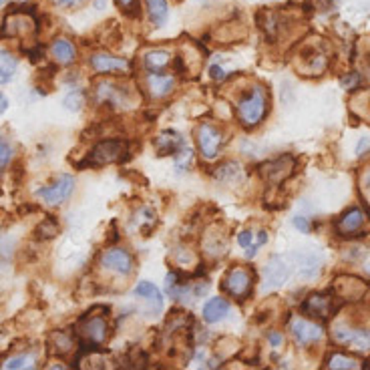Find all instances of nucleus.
<instances>
[{"instance_id": "obj_1", "label": "nucleus", "mask_w": 370, "mask_h": 370, "mask_svg": "<svg viewBox=\"0 0 370 370\" xmlns=\"http://www.w3.org/2000/svg\"><path fill=\"white\" fill-rule=\"evenodd\" d=\"M268 113V93L264 86H256L238 103V119L244 127H256Z\"/></svg>"}, {"instance_id": "obj_2", "label": "nucleus", "mask_w": 370, "mask_h": 370, "mask_svg": "<svg viewBox=\"0 0 370 370\" xmlns=\"http://www.w3.org/2000/svg\"><path fill=\"white\" fill-rule=\"evenodd\" d=\"M77 334L81 338V346L83 352L85 350H95L97 346L105 344L107 336H109V324L103 316H91L86 314L79 320L77 324Z\"/></svg>"}, {"instance_id": "obj_3", "label": "nucleus", "mask_w": 370, "mask_h": 370, "mask_svg": "<svg viewBox=\"0 0 370 370\" xmlns=\"http://www.w3.org/2000/svg\"><path fill=\"white\" fill-rule=\"evenodd\" d=\"M127 151V143L121 141V139H105V141H99L89 153L86 161L83 163L85 165H91V167H101V165H109V163H115L119 161Z\"/></svg>"}, {"instance_id": "obj_4", "label": "nucleus", "mask_w": 370, "mask_h": 370, "mask_svg": "<svg viewBox=\"0 0 370 370\" xmlns=\"http://www.w3.org/2000/svg\"><path fill=\"white\" fill-rule=\"evenodd\" d=\"M252 282H254L252 274L246 268L235 266V268H231L228 274L224 276L222 288H224V292H228L231 298L246 300L250 296V292H252Z\"/></svg>"}, {"instance_id": "obj_5", "label": "nucleus", "mask_w": 370, "mask_h": 370, "mask_svg": "<svg viewBox=\"0 0 370 370\" xmlns=\"http://www.w3.org/2000/svg\"><path fill=\"white\" fill-rule=\"evenodd\" d=\"M73 189H75V177L65 173V175H58L53 183L41 187L36 192V196L45 203H49V205H60V203H65V201L71 198Z\"/></svg>"}, {"instance_id": "obj_6", "label": "nucleus", "mask_w": 370, "mask_h": 370, "mask_svg": "<svg viewBox=\"0 0 370 370\" xmlns=\"http://www.w3.org/2000/svg\"><path fill=\"white\" fill-rule=\"evenodd\" d=\"M332 338L336 344L350 346L352 350L367 352L370 350V332L365 328H350V326H336L332 330Z\"/></svg>"}, {"instance_id": "obj_7", "label": "nucleus", "mask_w": 370, "mask_h": 370, "mask_svg": "<svg viewBox=\"0 0 370 370\" xmlns=\"http://www.w3.org/2000/svg\"><path fill=\"white\" fill-rule=\"evenodd\" d=\"M196 137H198V147H200L201 155H203L205 159L211 161V159H216V157L220 155L222 133H220L216 127H211L209 123H201L200 127H198Z\"/></svg>"}, {"instance_id": "obj_8", "label": "nucleus", "mask_w": 370, "mask_h": 370, "mask_svg": "<svg viewBox=\"0 0 370 370\" xmlns=\"http://www.w3.org/2000/svg\"><path fill=\"white\" fill-rule=\"evenodd\" d=\"M36 30V23L27 12H10L2 27H0V36H29Z\"/></svg>"}, {"instance_id": "obj_9", "label": "nucleus", "mask_w": 370, "mask_h": 370, "mask_svg": "<svg viewBox=\"0 0 370 370\" xmlns=\"http://www.w3.org/2000/svg\"><path fill=\"white\" fill-rule=\"evenodd\" d=\"M294 171V157L290 155H282L278 159H272L268 163H264L259 167V175L268 181V183H274V185H280L284 179H288Z\"/></svg>"}, {"instance_id": "obj_10", "label": "nucleus", "mask_w": 370, "mask_h": 370, "mask_svg": "<svg viewBox=\"0 0 370 370\" xmlns=\"http://www.w3.org/2000/svg\"><path fill=\"white\" fill-rule=\"evenodd\" d=\"M101 266L111 270L115 274H119V276H129L133 272V257L127 250L113 248L101 256Z\"/></svg>"}, {"instance_id": "obj_11", "label": "nucleus", "mask_w": 370, "mask_h": 370, "mask_svg": "<svg viewBox=\"0 0 370 370\" xmlns=\"http://www.w3.org/2000/svg\"><path fill=\"white\" fill-rule=\"evenodd\" d=\"M302 310L310 316L320 318V320H328L332 314L336 312V304H334L332 294H312L302 304Z\"/></svg>"}, {"instance_id": "obj_12", "label": "nucleus", "mask_w": 370, "mask_h": 370, "mask_svg": "<svg viewBox=\"0 0 370 370\" xmlns=\"http://www.w3.org/2000/svg\"><path fill=\"white\" fill-rule=\"evenodd\" d=\"M292 336L300 346H310V344L322 338V328L314 322L298 318L292 322Z\"/></svg>"}, {"instance_id": "obj_13", "label": "nucleus", "mask_w": 370, "mask_h": 370, "mask_svg": "<svg viewBox=\"0 0 370 370\" xmlns=\"http://www.w3.org/2000/svg\"><path fill=\"white\" fill-rule=\"evenodd\" d=\"M365 224H367L365 211L358 209V207H352V209H348L340 220L336 222V231H338L340 235H344V238H350V235L358 233L360 229L365 228Z\"/></svg>"}, {"instance_id": "obj_14", "label": "nucleus", "mask_w": 370, "mask_h": 370, "mask_svg": "<svg viewBox=\"0 0 370 370\" xmlns=\"http://www.w3.org/2000/svg\"><path fill=\"white\" fill-rule=\"evenodd\" d=\"M369 290V284L358 280V278H352V276H342L334 282V292L340 296L342 300H358L365 296V292Z\"/></svg>"}, {"instance_id": "obj_15", "label": "nucleus", "mask_w": 370, "mask_h": 370, "mask_svg": "<svg viewBox=\"0 0 370 370\" xmlns=\"http://www.w3.org/2000/svg\"><path fill=\"white\" fill-rule=\"evenodd\" d=\"M91 67L97 71V73H123L129 69V62L125 58L113 57L109 53H97V55H91L89 58Z\"/></svg>"}, {"instance_id": "obj_16", "label": "nucleus", "mask_w": 370, "mask_h": 370, "mask_svg": "<svg viewBox=\"0 0 370 370\" xmlns=\"http://www.w3.org/2000/svg\"><path fill=\"white\" fill-rule=\"evenodd\" d=\"M288 278H290V268L284 262V257H272L266 266V282L272 288H276V286L284 284Z\"/></svg>"}, {"instance_id": "obj_17", "label": "nucleus", "mask_w": 370, "mask_h": 370, "mask_svg": "<svg viewBox=\"0 0 370 370\" xmlns=\"http://www.w3.org/2000/svg\"><path fill=\"white\" fill-rule=\"evenodd\" d=\"M229 314V304L222 298H211L207 300V304L203 306V320L207 324H216L220 320H224Z\"/></svg>"}, {"instance_id": "obj_18", "label": "nucleus", "mask_w": 370, "mask_h": 370, "mask_svg": "<svg viewBox=\"0 0 370 370\" xmlns=\"http://www.w3.org/2000/svg\"><path fill=\"white\" fill-rule=\"evenodd\" d=\"M51 53L58 65H71L77 58V49L69 38H57L51 47Z\"/></svg>"}, {"instance_id": "obj_19", "label": "nucleus", "mask_w": 370, "mask_h": 370, "mask_svg": "<svg viewBox=\"0 0 370 370\" xmlns=\"http://www.w3.org/2000/svg\"><path fill=\"white\" fill-rule=\"evenodd\" d=\"M155 147H157L159 155H175L177 151L183 149V139L175 131H163L155 139Z\"/></svg>"}, {"instance_id": "obj_20", "label": "nucleus", "mask_w": 370, "mask_h": 370, "mask_svg": "<svg viewBox=\"0 0 370 370\" xmlns=\"http://www.w3.org/2000/svg\"><path fill=\"white\" fill-rule=\"evenodd\" d=\"M135 296L145 298V300L151 304V312H159L161 306H163L161 292L155 288V284H151V282H139V284L135 286Z\"/></svg>"}, {"instance_id": "obj_21", "label": "nucleus", "mask_w": 370, "mask_h": 370, "mask_svg": "<svg viewBox=\"0 0 370 370\" xmlns=\"http://www.w3.org/2000/svg\"><path fill=\"white\" fill-rule=\"evenodd\" d=\"M16 69H19V58L10 51L0 49V85L10 83L16 75Z\"/></svg>"}, {"instance_id": "obj_22", "label": "nucleus", "mask_w": 370, "mask_h": 370, "mask_svg": "<svg viewBox=\"0 0 370 370\" xmlns=\"http://www.w3.org/2000/svg\"><path fill=\"white\" fill-rule=\"evenodd\" d=\"M170 62L171 55L167 51H149V53L143 57V65H145V69H147L151 75L163 73Z\"/></svg>"}, {"instance_id": "obj_23", "label": "nucleus", "mask_w": 370, "mask_h": 370, "mask_svg": "<svg viewBox=\"0 0 370 370\" xmlns=\"http://www.w3.org/2000/svg\"><path fill=\"white\" fill-rule=\"evenodd\" d=\"M147 4V12H149V19L155 27H161L167 16H170V6H167V0H145Z\"/></svg>"}, {"instance_id": "obj_24", "label": "nucleus", "mask_w": 370, "mask_h": 370, "mask_svg": "<svg viewBox=\"0 0 370 370\" xmlns=\"http://www.w3.org/2000/svg\"><path fill=\"white\" fill-rule=\"evenodd\" d=\"M147 85H149V91H151L153 97H165V95H170L171 93L175 81H173V77H170V75L157 73V75H151V77H149Z\"/></svg>"}, {"instance_id": "obj_25", "label": "nucleus", "mask_w": 370, "mask_h": 370, "mask_svg": "<svg viewBox=\"0 0 370 370\" xmlns=\"http://www.w3.org/2000/svg\"><path fill=\"white\" fill-rule=\"evenodd\" d=\"M51 346L55 354H67L73 350V336L69 332H55L51 338Z\"/></svg>"}, {"instance_id": "obj_26", "label": "nucleus", "mask_w": 370, "mask_h": 370, "mask_svg": "<svg viewBox=\"0 0 370 370\" xmlns=\"http://www.w3.org/2000/svg\"><path fill=\"white\" fill-rule=\"evenodd\" d=\"M358 360L350 358V356H344V354H332L328 358V369L334 370H354L358 369Z\"/></svg>"}, {"instance_id": "obj_27", "label": "nucleus", "mask_w": 370, "mask_h": 370, "mask_svg": "<svg viewBox=\"0 0 370 370\" xmlns=\"http://www.w3.org/2000/svg\"><path fill=\"white\" fill-rule=\"evenodd\" d=\"M240 175H242V167L235 161L224 163L222 167H218V173H216V177L220 181H235V179H240Z\"/></svg>"}, {"instance_id": "obj_28", "label": "nucleus", "mask_w": 370, "mask_h": 370, "mask_svg": "<svg viewBox=\"0 0 370 370\" xmlns=\"http://www.w3.org/2000/svg\"><path fill=\"white\" fill-rule=\"evenodd\" d=\"M34 233H36L38 240H53L58 233V224L55 222V218L43 220V224H38V228H36Z\"/></svg>"}, {"instance_id": "obj_29", "label": "nucleus", "mask_w": 370, "mask_h": 370, "mask_svg": "<svg viewBox=\"0 0 370 370\" xmlns=\"http://www.w3.org/2000/svg\"><path fill=\"white\" fill-rule=\"evenodd\" d=\"M192 159H194V151H192L189 147H183L181 151L175 153V170L179 171V173H181V171H187Z\"/></svg>"}, {"instance_id": "obj_30", "label": "nucleus", "mask_w": 370, "mask_h": 370, "mask_svg": "<svg viewBox=\"0 0 370 370\" xmlns=\"http://www.w3.org/2000/svg\"><path fill=\"white\" fill-rule=\"evenodd\" d=\"M2 369H34V358L32 356H12L4 360Z\"/></svg>"}, {"instance_id": "obj_31", "label": "nucleus", "mask_w": 370, "mask_h": 370, "mask_svg": "<svg viewBox=\"0 0 370 370\" xmlns=\"http://www.w3.org/2000/svg\"><path fill=\"white\" fill-rule=\"evenodd\" d=\"M83 105H85V97H83L81 91H73V93H69V95L65 97V107H67L69 111H81Z\"/></svg>"}, {"instance_id": "obj_32", "label": "nucleus", "mask_w": 370, "mask_h": 370, "mask_svg": "<svg viewBox=\"0 0 370 370\" xmlns=\"http://www.w3.org/2000/svg\"><path fill=\"white\" fill-rule=\"evenodd\" d=\"M12 155H14L12 145L6 141V139H2V137H0V171L8 167V163L12 161Z\"/></svg>"}, {"instance_id": "obj_33", "label": "nucleus", "mask_w": 370, "mask_h": 370, "mask_svg": "<svg viewBox=\"0 0 370 370\" xmlns=\"http://www.w3.org/2000/svg\"><path fill=\"white\" fill-rule=\"evenodd\" d=\"M238 244H240L242 248H250V246L256 244V235H254L252 231H242V233L238 235Z\"/></svg>"}, {"instance_id": "obj_34", "label": "nucleus", "mask_w": 370, "mask_h": 370, "mask_svg": "<svg viewBox=\"0 0 370 370\" xmlns=\"http://www.w3.org/2000/svg\"><path fill=\"white\" fill-rule=\"evenodd\" d=\"M117 4L127 12V14H135L137 6H139V0H117Z\"/></svg>"}, {"instance_id": "obj_35", "label": "nucleus", "mask_w": 370, "mask_h": 370, "mask_svg": "<svg viewBox=\"0 0 370 370\" xmlns=\"http://www.w3.org/2000/svg\"><path fill=\"white\" fill-rule=\"evenodd\" d=\"M294 226L298 229H302V231H310V226H308L306 218H294Z\"/></svg>"}, {"instance_id": "obj_36", "label": "nucleus", "mask_w": 370, "mask_h": 370, "mask_svg": "<svg viewBox=\"0 0 370 370\" xmlns=\"http://www.w3.org/2000/svg\"><path fill=\"white\" fill-rule=\"evenodd\" d=\"M209 73H211V77H213L216 81H222V79L226 77V73H224L220 67H211V69H209Z\"/></svg>"}, {"instance_id": "obj_37", "label": "nucleus", "mask_w": 370, "mask_h": 370, "mask_svg": "<svg viewBox=\"0 0 370 370\" xmlns=\"http://www.w3.org/2000/svg\"><path fill=\"white\" fill-rule=\"evenodd\" d=\"M358 81H360V79H358V75H354V73H352V77H350V79H348V77H346V79H342V85L348 86V89H352V86L356 85Z\"/></svg>"}, {"instance_id": "obj_38", "label": "nucleus", "mask_w": 370, "mask_h": 370, "mask_svg": "<svg viewBox=\"0 0 370 370\" xmlns=\"http://www.w3.org/2000/svg\"><path fill=\"white\" fill-rule=\"evenodd\" d=\"M268 340H270V344H272V346H280L284 338H282V334H278V332H272V334L268 336Z\"/></svg>"}, {"instance_id": "obj_39", "label": "nucleus", "mask_w": 370, "mask_h": 370, "mask_svg": "<svg viewBox=\"0 0 370 370\" xmlns=\"http://www.w3.org/2000/svg\"><path fill=\"white\" fill-rule=\"evenodd\" d=\"M6 109H8V99H6V95L0 93V115L6 113Z\"/></svg>"}, {"instance_id": "obj_40", "label": "nucleus", "mask_w": 370, "mask_h": 370, "mask_svg": "<svg viewBox=\"0 0 370 370\" xmlns=\"http://www.w3.org/2000/svg\"><path fill=\"white\" fill-rule=\"evenodd\" d=\"M369 147H370V139H369V137H365V139L360 141V145H358V149H356V153L360 155V153H362V151H367Z\"/></svg>"}, {"instance_id": "obj_41", "label": "nucleus", "mask_w": 370, "mask_h": 370, "mask_svg": "<svg viewBox=\"0 0 370 370\" xmlns=\"http://www.w3.org/2000/svg\"><path fill=\"white\" fill-rule=\"evenodd\" d=\"M60 6H75V4H79L81 0H57Z\"/></svg>"}, {"instance_id": "obj_42", "label": "nucleus", "mask_w": 370, "mask_h": 370, "mask_svg": "<svg viewBox=\"0 0 370 370\" xmlns=\"http://www.w3.org/2000/svg\"><path fill=\"white\" fill-rule=\"evenodd\" d=\"M365 189L370 194V170L369 173H367V177H365Z\"/></svg>"}, {"instance_id": "obj_43", "label": "nucleus", "mask_w": 370, "mask_h": 370, "mask_svg": "<svg viewBox=\"0 0 370 370\" xmlns=\"http://www.w3.org/2000/svg\"><path fill=\"white\" fill-rule=\"evenodd\" d=\"M2 2H6V0H0V4H2Z\"/></svg>"}, {"instance_id": "obj_44", "label": "nucleus", "mask_w": 370, "mask_h": 370, "mask_svg": "<svg viewBox=\"0 0 370 370\" xmlns=\"http://www.w3.org/2000/svg\"><path fill=\"white\" fill-rule=\"evenodd\" d=\"M369 369H370V362H369Z\"/></svg>"}]
</instances>
